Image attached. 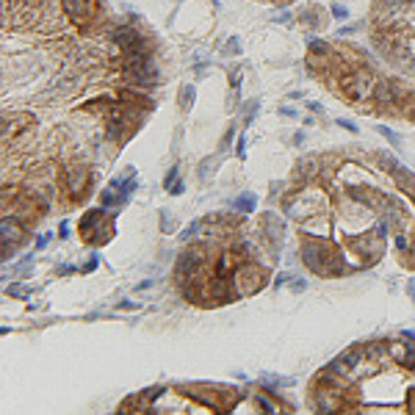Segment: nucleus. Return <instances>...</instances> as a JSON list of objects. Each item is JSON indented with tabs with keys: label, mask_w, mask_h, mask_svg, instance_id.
Here are the masks:
<instances>
[{
	"label": "nucleus",
	"mask_w": 415,
	"mask_h": 415,
	"mask_svg": "<svg viewBox=\"0 0 415 415\" xmlns=\"http://www.w3.org/2000/svg\"><path fill=\"white\" fill-rule=\"evenodd\" d=\"M380 78H374L371 70H362V66H346L338 72V92L352 102H366L374 97V86H376Z\"/></svg>",
	"instance_id": "nucleus-1"
},
{
	"label": "nucleus",
	"mask_w": 415,
	"mask_h": 415,
	"mask_svg": "<svg viewBox=\"0 0 415 415\" xmlns=\"http://www.w3.org/2000/svg\"><path fill=\"white\" fill-rule=\"evenodd\" d=\"M299 255H302V263L310 268L313 274H326L330 277V263L335 258V249L330 246L321 238H304L302 246H299Z\"/></svg>",
	"instance_id": "nucleus-2"
},
{
	"label": "nucleus",
	"mask_w": 415,
	"mask_h": 415,
	"mask_svg": "<svg viewBox=\"0 0 415 415\" xmlns=\"http://www.w3.org/2000/svg\"><path fill=\"white\" fill-rule=\"evenodd\" d=\"M282 210L290 216V219L308 222V219H313V216H321L324 208H321L318 194H310V188H299V191H294L290 196L282 200Z\"/></svg>",
	"instance_id": "nucleus-3"
},
{
	"label": "nucleus",
	"mask_w": 415,
	"mask_h": 415,
	"mask_svg": "<svg viewBox=\"0 0 415 415\" xmlns=\"http://www.w3.org/2000/svg\"><path fill=\"white\" fill-rule=\"evenodd\" d=\"M232 285H236V296H249V294H255V290H260L263 285H266V272L263 268H258L252 260H241V266L236 268V274H232Z\"/></svg>",
	"instance_id": "nucleus-4"
},
{
	"label": "nucleus",
	"mask_w": 415,
	"mask_h": 415,
	"mask_svg": "<svg viewBox=\"0 0 415 415\" xmlns=\"http://www.w3.org/2000/svg\"><path fill=\"white\" fill-rule=\"evenodd\" d=\"M407 97H410V89L398 80V78H380L376 86H374L371 100L376 102V108H393V106H398V102H404Z\"/></svg>",
	"instance_id": "nucleus-5"
},
{
	"label": "nucleus",
	"mask_w": 415,
	"mask_h": 415,
	"mask_svg": "<svg viewBox=\"0 0 415 415\" xmlns=\"http://www.w3.org/2000/svg\"><path fill=\"white\" fill-rule=\"evenodd\" d=\"M89 186V169L80 164H72L64 169V188L70 191L72 200H83V191Z\"/></svg>",
	"instance_id": "nucleus-6"
},
{
	"label": "nucleus",
	"mask_w": 415,
	"mask_h": 415,
	"mask_svg": "<svg viewBox=\"0 0 415 415\" xmlns=\"http://www.w3.org/2000/svg\"><path fill=\"white\" fill-rule=\"evenodd\" d=\"M321 172V158L318 155H302L296 160V172H294V180H296V191L308 188L310 180H316Z\"/></svg>",
	"instance_id": "nucleus-7"
},
{
	"label": "nucleus",
	"mask_w": 415,
	"mask_h": 415,
	"mask_svg": "<svg viewBox=\"0 0 415 415\" xmlns=\"http://www.w3.org/2000/svg\"><path fill=\"white\" fill-rule=\"evenodd\" d=\"M362 360H366V352H362V346H354V349H346L344 354H338L326 368H332V371L340 374V376H349V374L354 371V368L360 366Z\"/></svg>",
	"instance_id": "nucleus-8"
},
{
	"label": "nucleus",
	"mask_w": 415,
	"mask_h": 415,
	"mask_svg": "<svg viewBox=\"0 0 415 415\" xmlns=\"http://www.w3.org/2000/svg\"><path fill=\"white\" fill-rule=\"evenodd\" d=\"M313 407L321 410V412H338L344 407V396L335 388H324V390H318L313 396Z\"/></svg>",
	"instance_id": "nucleus-9"
},
{
	"label": "nucleus",
	"mask_w": 415,
	"mask_h": 415,
	"mask_svg": "<svg viewBox=\"0 0 415 415\" xmlns=\"http://www.w3.org/2000/svg\"><path fill=\"white\" fill-rule=\"evenodd\" d=\"M30 122H34V119H30L28 114H14V116H6V119H3V142H8V138H14L17 133L28 130Z\"/></svg>",
	"instance_id": "nucleus-10"
},
{
	"label": "nucleus",
	"mask_w": 415,
	"mask_h": 415,
	"mask_svg": "<svg viewBox=\"0 0 415 415\" xmlns=\"http://www.w3.org/2000/svg\"><path fill=\"white\" fill-rule=\"evenodd\" d=\"M354 249L360 252V255H371V260H380V258L385 255V241H382L380 236H374V238H357V241H354Z\"/></svg>",
	"instance_id": "nucleus-11"
},
{
	"label": "nucleus",
	"mask_w": 415,
	"mask_h": 415,
	"mask_svg": "<svg viewBox=\"0 0 415 415\" xmlns=\"http://www.w3.org/2000/svg\"><path fill=\"white\" fill-rule=\"evenodd\" d=\"M0 232H3V241L6 244H20V241H25V236H22V224H20L14 216H3V222H0Z\"/></svg>",
	"instance_id": "nucleus-12"
},
{
	"label": "nucleus",
	"mask_w": 415,
	"mask_h": 415,
	"mask_svg": "<svg viewBox=\"0 0 415 415\" xmlns=\"http://www.w3.org/2000/svg\"><path fill=\"white\" fill-rule=\"evenodd\" d=\"M102 219H106V208H94V210H89V214L80 219V224H78L80 236L83 238H92V230H94V227H100Z\"/></svg>",
	"instance_id": "nucleus-13"
},
{
	"label": "nucleus",
	"mask_w": 415,
	"mask_h": 415,
	"mask_svg": "<svg viewBox=\"0 0 415 415\" xmlns=\"http://www.w3.org/2000/svg\"><path fill=\"white\" fill-rule=\"evenodd\" d=\"M238 266H241V263L236 260V255H232V252H222V255L216 258L214 274H216V277H224V280H232V274H236Z\"/></svg>",
	"instance_id": "nucleus-14"
},
{
	"label": "nucleus",
	"mask_w": 415,
	"mask_h": 415,
	"mask_svg": "<svg viewBox=\"0 0 415 415\" xmlns=\"http://www.w3.org/2000/svg\"><path fill=\"white\" fill-rule=\"evenodd\" d=\"M128 116H111L108 119V124H106V136L111 138V142H122V138H128Z\"/></svg>",
	"instance_id": "nucleus-15"
},
{
	"label": "nucleus",
	"mask_w": 415,
	"mask_h": 415,
	"mask_svg": "<svg viewBox=\"0 0 415 415\" xmlns=\"http://www.w3.org/2000/svg\"><path fill=\"white\" fill-rule=\"evenodd\" d=\"M362 352H366V360L371 362V366H380V362H385L388 357V344H382V340H371V344L362 346Z\"/></svg>",
	"instance_id": "nucleus-16"
},
{
	"label": "nucleus",
	"mask_w": 415,
	"mask_h": 415,
	"mask_svg": "<svg viewBox=\"0 0 415 415\" xmlns=\"http://www.w3.org/2000/svg\"><path fill=\"white\" fill-rule=\"evenodd\" d=\"M332 44L330 42H324V39H316V36H310L308 39V56L310 58H321V61H326V58H332Z\"/></svg>",
	"instance_id": "nucleus-17"
},
{
	"label": "nucleus",
	"mask_w": 415,
	"mask_h": 415,
	"mask_svg": "<svg viewBox=\"0 0 415 415\" xmlns=\"http://www.w3.org/2000/svg\"><path fill=\"white\" fill-rule=\"evenodd\" d=\"M296 380H290V376H272V374H266V376H260V385L266 388L268 393H277L280 388H290Z\"/></svg>",
	"instance_id": "nucleus-18"
},
{
	"label": "nucleus",
	"mask_w": 415,
	"mask_h": 415,
	"mask_svg": "<svg viewBox=\"0 0 415 415\" xmlns=\"http://www.w3.org/2000/svg\"><path fill=\"white\" fill-rule=\"evenodd\" d=\"M263 230H266V238L268 241H274V238H282V232H285V227H282V222L280 219H274V216H266L263 219Z\"/></svg>",
	"instance_id": "nucleus-19"
},
{
	"label": "nucleus",
	"mask_w": 415,
	"mask_h": 415,
	"mask_svg": "<svg viewBox=\"0 0 415 415\" xmlns=\"http://www.w3.org/2000/svg\"><path fill=\"white\" fill-rule=\"evenodd\" d=\"M122 208V200H119V191L116 188H114V186H108V188H102L100 191V208H106V210H108V208Z\"/></svg>",
	"instance_id": "nucleus-20"
},
{
	"label": "nucleus",
	"mask_w": 415,
	"mask_h": 415,
	"mask_svg": "<svg viewBox=\"0 0 415 415\" xmlns=\"http://www.w3.org/2000/svg\"><path fill=\"white\" fill-rule=\"evenodd\" d=\"M232 208H236L238 214H255V194H241L238 200H232Z\"/></svg>",
	"instance_id": "nucleus-21"
},
{
	"label": "nucleus",
	"mask_w": 415,
	"mask_h": 415,
	"mask_svg": "<svg viewBox=\"0 0 415 415\" xmlns=\"http://www.w3.org/2000/svg\"><path fill=\"white\" fill-rule=\"evenodd\" d=\"M194 100H196V89L191 86V83H183V86H180V108H183V111H191Z\"/></svg>",
	"instance_id": "nucleus-22"
},
{
	"label": "nucleus",
	"mask_w": 415,
	"mask_h": 415,
	"mask_svg": "<svg viewBox=\"0 0 415 415\" xmlns=\"http://www.w3.org/2000/svg\"><path fill=\"white\" fill-rule=\"evenodd\" d=\"M407 346H410V340L407 344H388V354H390V360L396 362V366H402L404 362V357H407Z\"/></svg>",
	"instance_id": "nucleus-23"
},
{
	"label": "nucleus",
	"mask_w": 415,
	"mask_h": 415,
	"mask_svg": "<svg viewBox=\"0 0 415 415\" xmlns=\"http://www.w3.org/2000/svg\"><path fill=\"white\" fill-rule=\"evenodd\" d=\"M376 160H380V164H382V169H388V172H390V174L402 169V164H398V160L393 158L390 152H380V155H376Z\"/></svg>",
	"instance_id": "nucleus-24"
},
{
	"label": "nucleus",
	"mask_w": 415,
	"mask_h": 415,
	"mask_svg": "<svg viewBox=\"0 0 415 415\" xmlns=\"http://www.w3.org/2000/svg\"><path fill=\"white\" fill-rule=\"evenodd\" d=\"M166 393V388H150L147 393H142V404H144V410H152V402L155 398H160Z\"/></svg>",
	"instance_id": "nucleus-25"
},
{
	"label": "nucleus",
	"mask_w": 415,
	"mask_h": 415,
	"mask_svg": "<svg viewBox=\"0 0 415 415\" xmlns=\"http://www.w3.org/2000/svg\"><path fill=\"white\" fill-rule=\"evenodd\" d=\"M376 130H380V136L388 138V144H390V147H398V144H402V136H398L396 130H390L388 124H376Z\"/></svg>",
	"instance_id": "nucleus-26"
},
{
	"label": "nucleus",
	"mask_w": 415,
	"mask_h": 415,
	"mask_svg": "<svg viewBox=\"0 0 415 415\" xmlns=\"http://www.w3.org/2000/svg\"><path fill=\"white\" fill-rule=\"evenodd\" d=\"M258 111H260V100H249L246 102V111H244V124L252 122V119L258 116Z\"/></svg>",
	"instance_id": "nucleus-27"
},
{
	"label": "nucleus",
	"mask_w": 415,
	"mask_h": 415,
	"mask_svg": "<svg viewBox=\"0 0 415 415\" xmlns=\"http://www.w3.org/2000/svg\"><path fill=\"white\" fill-rule=\"evenodd\" d=\"M200 227H202V222H191L188 227H183V232H180V241H194L196 232H200Z\"/></svg>",
	"instance_id": "nucleus-28"
},
{
	"label": "nucleus",
	"mask_w": 415,
	"mask_h": 415,
	"mask_svg": "<svg viewBox=\"0 0 415 415\" xmlns=\"http://www.w3.org/2000/svg\"><path fill=\"white\" fill-rule=\"evenodd\" d=\"M390 230H393V222L388 219V216H385V219H380V222H376V236H380L382 241H385V238L390 236Z\"/></svg>",
	"instance_id": "nucleus-29"
},
{
	"label": "nucleus",
	"mask_w": 415,
	"mask_h": 415,
	"mask_svg": "<svg viewBox=\"0 0 415 415\" xmlns=\"http://www.w3.org/2000/svg\"><path fill=\"white\" fill-rule=\"evenodd\" d=\"M178 180H180V166H172V169L166 172V178H164V188L169 191L174 183H178Z\"/></svg>",
	"instance_id": "nucleus-30"
},
{
	"label": "nucleus",
	"mask_w": 415,
	"mask_h": 415,
	"mask_svg": "<svg viewBox=\"0 0 415 415\" xmlns=\"http://www.w3.org/2000/svg\"><path fill=\"white\" fill-rule=\"evenodd\" d=\"M402 368H407V371H415V340H410V346H407V357H404Z\"/></svg>",
	"instance_id": "nucleus-31"
},
{
	"label": "nucleus",
	"mask_w": 415,
	"mask_h": 415,
	"mask_svg": "<svg viewBox=\"0 0 415 415\" xmlns=\"http://www.w3.org/2000/svg\"><path fill=\"white\" fill-rule=\"evenodd\" d=\"M252 402H255L258 407L263 410V412H277V404H274V402H268L266 396H258V393H255V398H252Z\"/></svg>",
	"instance_id": "nucleus-32"
},
{
	"label": "nucleus",
	"mask_w": 415,
	"mask_h": 415,
	"mask_svg": "<svg viewBox=\"0 0 415 415\" xmlns=\"http://www.w3.org/2000/svg\"><path fill=\"white\" fill-rule=\"evenodd\" d=\"M330 14H332L335 20H349V8L340 6V3H332V6H330Z\"/></svg>",
	"instance_id": "nucleus-33"
},
{
	"label": "nucleus",
	"mask_w": 415,
	"mask_h": 415,
	"mask_svg": "<svg viewBox=\"0 0 415 415\" xmlns=\"http://www.w3.org/2000/svg\"><path fill=\"white\" fill-rule=\"evenodd\" d=\"M30 263H34V255H25L22 260H20L17 266L12 268V274H25V272H28V268H30Z\"/></svg>",
	"instance_id": "nucleus-34"
},
{
	"label": "nucleus",
	"mask_w": 415,
	"mask_h": 415,
	"mask_svg": "<svg viewBox=\"0 0 415 415\" xmlns=\"http://www.w3.org/2000/svg\"><path fill=\"white\" fill-rule=\"evenodd\" d=\"M232 136H236V128H227V130H224V136H222V142H219V152H224V150H230V142H232Z\"/></svg>",
	"instance_id": "nucleus-35"
},
{
	"label": "nucleus",
	"mask_w": 415,
	"mask_h": 415,
	"mask_svg": "<svg viewBox=\"0 0 415 415\" xmlns=\"http://www.w3.org/2000/svg\"><path fill=\"white\" fill-rule=\"evenodd\" d=\"M236 158L238 160L246 158V136H238V142H236Z\"/></svg>",
	"instance_id": "nucleus-36"
},
{
	"label": "nucleus",
	"mask_w": 415,
	"mask_h": 415,
	"mask_svg": "<svg viewBox=\"0 0 415 415\" xmlns=\"http://www.w3.org/2000/svg\"><path fill=\"white\" fill-rule=\"evenodd\" d=\"M224 50H227V53H232V56H241V42H238L236 36H230V39H227V44H224Z\"/></svg>",
	"instance_id": "nucleus-37"
},
{
	"label": "nucleus",
	"mask_w": 415,
	"mask_h": 415,
	"mask_svg": "<svg viewBox=\"0 0 415 415\" xmlns=\"http://www.w3.org/2000/svg\"><path fill=\"white\" fill-rule=\"evenodd\" d=\"M172 227H174L172 216H169V210H164V214H160V230H164V232H169Z\"/></svg>",
	"instance_id": "nucleus-38"
},
{
	"label": "nucleus",
	"mask_w": 415,
	"mask_h": 415,
	"mask_svg": "<svg viewBox=\"0 0 415 415\" xmlns=\"http://www.w3.org/2000/svg\"><path fill=\"white\" fill-rule=\"evenodd\" d=\"M6 294H8V296H28V290H25L22 285H17V282H14V285H8V288H6Z\"/></svg>",
	"instance_id": "nucleus-39"
},
{
	"label": "nucleus",
	"mask_w": 415,
	"mask_h": 415,
	"mask_svg": "<svg viewBox=\"0 0 415 415\" xmlns=\"http://www.w3.org/2000/svg\"><path fill=\"white\" fill-rule=\"evenodd\" d=\"M396 249H398V252H407V249H410V241H407V236H404V232H396Z\"/></svg>",
	"instance_id": "nucleus-40"
},
{
	"label": "nucleus",
	"mask_w": 415,
	"mask_h": 415,
	"mask_svg": "<svg viewBox=\"0 0 415 415\" xmlns=\"http://www.w3.org/2000/svg\"><path fill=\"white\" fill-rule=\"evenodd\" d=\"M290 290H294V294H302L304 288H308V280H290Z\"/></svg>",
	"instance_id": "nucleus-41"
},
{
	"label": "nucleus",
	"mask_w": 415,
	"mask_h": 415,
	"mask_svg": "<svg viewBox=\"0 0 415 415\" xmlns=\"http://www.w3.org/2000/svg\"><path fill=\"white\" fill-rule=\"evenodd\" d=\"M338 124L344 128V130H349V133H360V128H357V124L352 122V119H338Z\"/></svg>",
	"instance_id": "nucleus-42"
},
{
	"label": "nucleus",
	"mask_w": 415,
	"mask_h": 415,
	"mask_svg": "<svg viewBox=\"0 0 415 415\" xmlns=\"http://www.w3.org/2000/svg\"><path fill=\"white\" fill-rule=\"evenodd\" d=\"M138 308H142V304H138V302H130V299H122V302L116 304V310H138Z\"/></svg>",
	"instance_id": "nucleus-43"
},
{
	"label": "nucleus",
	"mask_w": 415,
	"mask_h": 415,
	"mask_svg": "<svg viewBox=\"0 0 415 415\" xmlns=\"http://www.w3.org/2000/svg\"><path fill=\"white\" fill-rule=\"evenodd\" d=\"M14 252H17V244H6V241H3V260L14 258Z\"/></svg>",
	"instance_id": "nucleus-44"
},
{
	"label": "nucleus",
	"mask_w": 415,
	"mask_h": 415,
	"mask_svg": "<svg viewBox=\"0 0 415 415\" xmlns=\"http://www.w3.org/2000/svg\"><path fill=\"white\" fill-rule=\"evenodd\" d=\"M274 22H294V12H280V14H274Z\"/></svg>",
	"instance_id": "nucleus-45"
},
{
	"label": "nucleus",
	"mask_w": 415,
	"mask_h": 415,
	"mask_svg": "<svg viewBox=\"0 0 415 415\" xmlns=\"http://www.w3.org/2000/svg\"><path fill=\"white\" fill-rule=\"evenodd\" d=\"M50 238H53V236H50V232H42V236L36 238V249H44V246H48V244H50Z\"/></svg>",
	"instance_id": "nucleus-46"
},
{
	"label": "nucleus",
	"mask_w": 415,
	"mask_h": 415,
	"mask_svg": "<svg viewBox=\"0 0 415 415\" xmlns=\"http://www.w3.org/2000/svg\"><path fill=\"white\" fill-rule=\"evenodd\" d=\"M354 30H360V25H346V28H338V34H335V36H352Z\"/></svg>",
	"instance_id": "nucleus-47"
},
{
	"label": "nucleus",
	"mask_w": 415,
	"mask_h": 415,
	"mask_svg": "<svg viewBox=\"0 0 415 415\" xmlns=\"http://www.w3.org/2000/svg\"><path fill=\"white\" fill-rule=\"evenodd\" d=\"M183 191H186V186H183V180H178V183H174V186H172V188H169V194H172V196H180V194H183Z\"/></svg>",
	"instance_id": "nucleus-48"
},
{
	"label": "nucleus",
	"mask_w": 415,
	"mask_h": 415,
	"mask_svg": "<svg viewBox=\"0 0 415 415\" xmlns=\"http://www.w3.org/2000/svg\"><path fill=\"white\" fill-rule=\"evenodd\" d=\"M58 238H70V222H61L58 224Z\"/></svg>",
	"instance_id": "nucleus-49"
},
{
	"label": "nucleus",
	"mask_w": 415,
	"mask_h": 415,
	"mask_svg": "<svg viewBox=\"0 0 415 415\" xmlns=\"http://www.w3.org/2000/svg\"><path fill=\"white\" fill-rule=\"evenodd\" d=\"M288 280H290L288 274H277V277H274V288H282V285L288 282Z\"/></svg>",
	"instance_id": "nucleus-50"
},
{
	"label": "nucleus",
	"mask_w": 415,
	"mask_h": 415,
	"mask_svg": "<svg viewBox=\"0 0 415 415\" xmlns=\"http://www.w3.org/2000/svg\"><path fill=\"white\" fill-rule=\"evenodd\" d=\"M94 268H97V258H92V260L86 263V266H83L80 272H83V274H92V272H94Z\"/></svg>",
	"instance_id": "nucleus-51"
},
{
	"label": "nucleus",
	"mask_w": 415,
	"mask_h": 415,
	"mask_svg": "<svg viewBox=\"0 0 415 415\" xmlns=\"http://www.w3.org/2000/svg\"><path fill=\"white\" fill-rule=\"evenodd\" d=\"M308 111L310 114H324V106H321V102H308Z\"/></svg>",
	"instance_id": "nucleus-52"
},
{
	"label": "nucleus",
	"mask_w": 415,
	"mask_h": 415,
	"mask_svg": "<svg viewBox=\"0 0 415 415\" xmlns=\"http://www.w3.org/2000/svg\"><path fill=\"white\" fill-rule=\"evenodd\" d=\"M230 86H232V89H241V72L230 75Z\"/></svg>",
	"instance_id": "nucleus-53"
},
{
	"label": "nucleus",
	"mask_w": 415,
	"mask_h": 415,
	"mask_svg": "<svg viewBox=\"0 0 415 415\" xmlns=\"http://www.w3.org/2000/svg\"><path fill=\"white\" fill-rule=\"evenodd\" d=\"M75 272V266H61V268H56V274H58V277H66V274H72Z\"/></svg>",
	"instance_id": "nucleus-54"
},
{
	"label": "nucleus",
	"mask_w": 415,
	"mask_h": 415,
	"mask_svg": "<svg viewBox=\"0 0 415 415\" xmlns=\"http://www.w3.org/2000/svg\"><path fill=\"white\" fill-rule=\"evenodd\" d=\"M407 296L415 302V280H410V282H407Z\"/></svg>",
	"instance_id": "nucleus-55"
},
{
	"label": "nucleus",
	"mask_w": 415,
	"mask_h": 415,
	"mask_svg": "<svg viewBox=\"0 0 415 415\" xmlns=\"http://www.w3.org/2000/svg\"><path fill=\"white\" fill-rule=\"evenodd\" d=\"M407 410L415 412V390H410V398H407Z\"/></svg>",
	"instance_id": "nucleus-56"
},
{
	"label": "nucleus",
	"mask_w": 415,
	"mask_h": 415,
	"mask_svg": "<svg viewBox=\"0 0 415 415\" xmlns=\"http://www.w3.org/2000/svg\"><path fill=\"white\" fill-rule=\"evenodd\" d=\"M280 114H282V116H296V111H294L290 106H282L280 108Z\"/></svg>",
	"instance_id": "nucleus-57"
},
{
	"label": "nucleus",
	"mask_w": 415,
	"mask_h": 415,
	"mask_svg": "<svg viewBox=\"0 0 415 415\" xmlns=\"http://www.w3.org/2000/svg\"><path fill=\"white\" fill-rule=\"evenodd\" d=\"M402 335H404V338H407V340H415V330H404Z\"/></svg>",
	"instance_id": "nucleus-58"
},
{
	"label": "nucleus",
	"mask_w": 415,
	"mask_h": 415,
	"mask_svg": "<svg viewBox=\"0 0 415 415\" xmlns=\"http://www.w3.org/2000/svg\"><path fill=\"white\" fill-rule=\"evenodd\" d=\"M150 285H152V282H150V280H144V282H138V285H136V290H147Z\"/></svg>",
	"instance_id": "nucleus-59"
},
{
	"label": "nucleus",
	"mask_w": 415,
	"mask_h": 415,
	"mask_svg": "<svg viewBox=\"0 0 415 415\" xmlns=\"http://www.w3.org/2000/svg\"><path fill=\"white\" fill-rule=\"evenodd\" d=\"M304 142V133H296V136H294V144H296V147H299V144H302Z\"/></svg>",
	"instance_id": "nucleus-60"
},
{
	"label": "nucleus",
	"mask_w": 415,
	"mask_h": 415,
	"mask_svg": "<svg viewBox=\"0 0 415 415\" xmlns=\"http://www.w3.org/2000/svg\"><path fill=\"white\" fill-rule=\"evenodd\" d=\"M410 196H412V202H415V191H410Z\"/></svg>",
	"instance_id": "nucleus-61"
}]
</instances>
